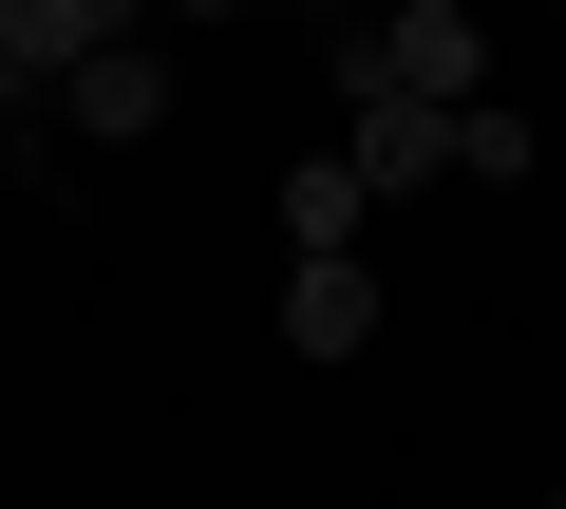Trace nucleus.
<instances>
[{
	"label": "nucleus",
	"instance_id": "nucleus-1",
	"mask_svg": "<svg viewBox=\"0 0 566 509\" xmlns=\"http://www.w3.org/2000/svg\"><path fill=\"white\" fill-rule=\"evenodd\" d=\"M340 95H416V114H472V95H491V20H472V0H397V20L340 57Z\"/></svg>",
	"mask_w": 566,
	"mask_h": 509
},
{
	"label": "nucleus",
	"instance_id": "nucleus-2",
	"mask_svg": "<svg viewBox=\"0 0 566 509\" xmlns=\"http://www.w3.org/2000/svg\"><path fill=\"white\" fill-rule=\"evenodd\" d=\"M57 132H95V151H151V132H170V57H151V39H95V57L57 76Z\"/></svg>",
	"mask_w": 566,
	"mask_h": 509
},
{
	"label": "nucleus",
	"instance_id": "nucleus-3",
	"mask_svg": "<svg viewBox=\"0 0 566 509\" xmlns=\"http://www.w3.org/2000/svg\"><path fill=\"white\" fill-rule=\"evenodd\" d=\"M340 170H359V189H453V114H416V95H340Z\"/></svg>",
	"mask_w": 566,
	"mask_h": 509
},
{
	"label": "nucleus",
	"instance_id": "nucleus-4",
	"mask_svg": "<svg viewBox=\"0 0 566 509\" xmlns=\"http://www.w3.org/2000/svg\"><path fill=\"white\" fill-rule=\"evenodd\" d=\"M95 39H133V0H0V57H20V95H39V76H76Z\"/></svg>",
	"mask_w": 566,
	"mask_h": 509
},
{
	"label": "nucleus",
	"instance_id": "nucleus-5",
	"mask_svg": "<svg viewBox=\"0 0 566 509\" xmlns=\"http://www.w3.org/2000/svg\"><path fill=\"white\" fill-rule=\"evenodd\" d=\"M359 208H378V189H359L340 151H303V170H283V245H303V265H359Z\"/></svg>",
	"mask_w": 566,
	"mask_h": 509
},
{
	"label": "nucleus",
	"instance_id": "nucleus-6",
	"mask_svg": "<svg viewBox=\"0 0 566 509\" xmlns=\"http://www.w3.org/2000/svg\"><path fill=\"white\" fill-rule=\"evenodd\" d=\"M283 340H303V359H359L378 340V284L359 265H283Z\"/></svg>",
	"mask_w": 566,
	"mask_h": 509
},
{
	"label": "nucleus",
	"instance_id": "nucleus-7",
	"mask_svg": "<svg viewBox=\"0 0 566 509\" xmlns=\"http://www.w3.org/2000/svg\"><path fill=\"white\" fill-rule=\"evenodd\" d=\"M453 170H491V189H510V170H528V114H510V95H472V114H453Z\"/></svg>",
	"mask_w": 566,
	"mask_h": 509
},
{
	"label": "nucleus",
	"instance_id": "nucleus-8",
	"mask_svg": "<svg viewBox=\"0 0 566 509\" xmlns=\"http://www.w3.org/2000/svg\"><path fill=\"white\" fill-rule=\"evenodd\" d=\"M170 20H245V0H170Z\"/></svg>",
	"mask_w": 566,
	"mask_h": 509
},
{
	"label": "nucleus",
	"instance_id": "nucleus-9",
	"mask_svg": "<svg viewBox=\"0 0 566 509\" xmlns=\"http://www.w3.org/2000/svg\"><path fill=\"white\" fill-rule=\"evenodd\" d=\"M0 189H20V151H0Z\"/></svg>",
	"mask_w": 566,
	"mask_h": 509
},
{
	"label": "nucleus",
	"instance_id": "nucleus-10",
	"mask_svg": "<svg viewBox=\"0 0 566 509\" xmlns=\"http://www.w3.org/2000/svg\"><path fill=\"white\" fill-rule=\"evenodd\" d=\"M322 20H340V0H322Z\"/></svg>",
	"mask_w": 566,
	"mask_h": 509
}]
</instances>
